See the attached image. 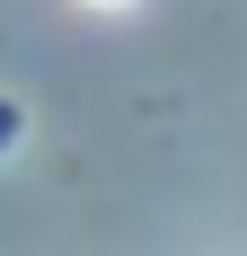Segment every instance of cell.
Masks as SVG:
<instances>
[{
  "instance_id": "6da1fadb",
  "label": "cell",
  "mask_w": 247,
  "mask_h": 256,
  "mask_svg": "<svg viewBox=\"0 0 247 256\" xmlns=\"http://www.w3.org/2000/svg\"><path fill=\"white\" fill-rule=\"evenodd\" d=\"M80 9H142V0H80Z\"/></svg>"
}]
</instances>
